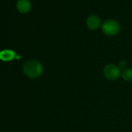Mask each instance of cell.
<instances>
[{"label": "cell", "mask_w": 132, "mask_h": 132, "mask_svg": "<svg viewBox=\"0 0 132 132\" xmlns=\"http://www.w3.org/2000/svg\"><path fill=\"white\" fill-rule=\"evenodd\" d=\"M23 71L27 77L30 79H36L41 76L43 72V66L36 60H29L24 63Z\"/></svg>", "instance_id": "obj_1"}, {"label": "cell", "mask_w": 132, "mask_h": 132, "mask_svg": "<svg viewBox=\"0 0 132 132\" xmlns=\"http://www.w3.org/2000/svg\"><path fill=\"white\" fill-rule=\"evenodd\" d=\"M103 33L109 36L117 34L120 31V24L118 22L113 20H108L105 21L102 26Z\"/></svg>", "instance_id": "obj_2"}, {"label": "cell", "mask_w": 132, "mask_h": 132, "mask_svg": "<svg viewBox=\"0 0 132 132\" xmlns=\"http://www.w3.org/2000/svg\"><path fill=\"white\" fill-rule=\"evenodd\" d=\"M103 75L110 80H115L118 79L120 75V68L114 64H107L103 69Z\"/></svg>", "instance_id": "obj_3"}, {"label": "cell", "mask_w": 132, "mask_h": 132, "mask_svg": "<svg viewBox=\"0 0 132 132\" xmlns=\"http://www.w3.org/2000/svg\"><path fill=\"white\" fill-rule=\"evenodd\" d=\"M31 4L29 0H18L16 3V8L19 12L22 13H26L30 11Z\"/></svg>", "instance_id": "obj_4"}, {"label": "cell", "mask_w": 132, "mask_h": 132, "mask_svg": "<svg viewBox=\"0 0 132 132\" xmlns=\"http://www.w3.org/2000/svg\"><path fill=\"white\" fill-rule=\"evenodd\" d=\"M86 24L89 28L92 30H96L100 26V19L95 15H92L88 17L86 20Z\"/></svg>", "instance_id": "obj_5"}, {"label": "cell", "mask_w": 132, "mask_h": 132, "mask_svg": "<svg viewBox=\"0 0 132 132\" xmlns=\"http://www.w3.org/2000/svg\"><path fill=\"white\" fill-rule=\"evenodd\" d=\"M15 57V53L11 50H3L0 52V59L4 61H9Z\"/></svg>", "instance_id": "obj_6"}, {"label": "cell", "mask_w": 132, "mask_h": 132, "mask_svg": "<svg viewBox=\"0 0 132 132\" xmlns=\"http://www.w3.org/2000/svg\"><path fill=\"white\" fill-rule=\"evenodd\" d=\"M122 78L123 80L127 82L132 81V69H126L122 72Z\"/></svg>", "instance_id": "obj_7"}, {"label": "cell", "mask_w": 132, "mask_h": 132, "mask_svg": "<svg viewBox=\"0 0 132 132\" xmlns=\"http://www.w3.org/2000/svg\"><path fill=\"white\" fill-rule=\"evenodd\" d=\"M125 65H126V62L125 61H121L120 63V68H124Z\"/></svg>", "instance_id": "obj_8"}]
</instances>
